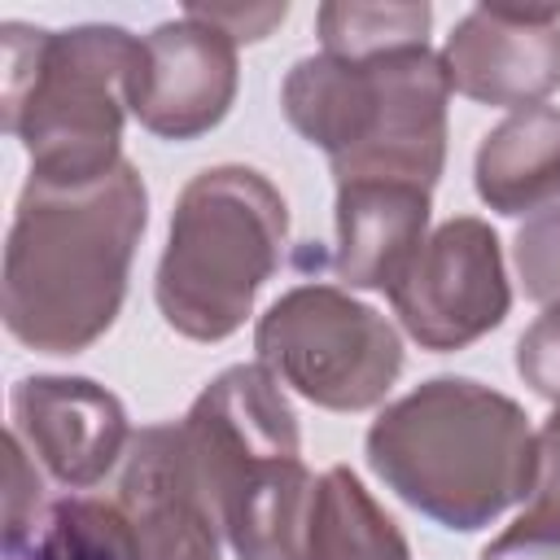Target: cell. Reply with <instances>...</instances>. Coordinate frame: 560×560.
Wrapping results in <instances>:
<instances>
[{
	"mask_svg": "<svg viewBox=\"0 0 560 560\" xmlns=\"http://www.w3.org/2000/svg\"><path fill=\"white\" fill-rule=\"evenodd\" d=\"M236 101V39L197 13L153 26L140 39V61L127 105L144 131L162 140H197L228 118Z\"/></svg>",
	"mask_w": 560,
	"mask_h": 560,
	"instance_id": "9c48e42d",
	"label": "cell"
},
{
	"mask_svg": "<svg viewBox=\"0 0 560 560\" xmlns=\"http://www.w3.org/2000/svg\"><path fill=\"white\" fill-rule=\"evenodd\" d=\"M394 315L424 350H464L503 324L512 306L499 236L486 219L459 214L424 236L411 267L389 289Z\"/></svg>",
	"mask_w": 560,
	"mask_h": 560,
	"instance_id": "ba28073f",
	"label": "cell"
},
{
	"mask_svg": "<svg viewBox=\"0 0 560 560\" xmlns=\"http://www.w3.org/2000/svg\"><path fill=\"white\" fill-rule=\"evenodd\" d=\"M481 560H560V494L538 486L529 508L481 547Z\"/></svg>",
	"mask_w": 560,
	"mask_h": 560,
	"instance_id": "ac0fdd59",
	"label": "cell"
},
{
	"mask_svg": "<svg viewBox=\"0 0 560 560\" xmlns=\"http://www.w3.org/2000/svg\"><path fill=\"white\" fill-rule=\"evenodd\" d=\"M446 101L451 79L433 48L372 61L302 57L280 88L289 127L328 153L337 184L398 179L429 192L446 162Z\"/></svg>",
	"mask_w": 560,
	"mask_h": 560,
	"instance_id": "5b68a950",
	"label": "cell"
},
{
	"mask_svg": "<svg viewBox=\"0 0 560 560\" xmlns=\"http://www.w3.org/2000/svg\"><path fill=\"white\" fill-rule=\"evenodd\" d=\"M306 560H411V547L363 481L346 464H332L315 481Z\"/></svg>",
	"mask_w": 560,
	"mask_h": 560,
	"instance_id": "9a60e30c",
	"label": "cell"
},
{
	"mask_svg": "<svg viewBox=\"0 0 560 560\" xmlns=\"http://www.w3.org/2000/svg\"><path fill=\"white\" fill-rule=\"evenodd\" d=\"M35 560H136V538L118 503L61 499L48 516Z\"/></svg>",
	"mask_w": 560,
	"mask_h": 560,
	"instance_id": "e0dca14e",
	"label": "cell"
},
{
	"mask_svg": "<svg viewBox=\"0 0 560 560\" xmlns=\"http://www.w3.org/2000/svg\"><path fill=\"white\" fill-rule=\"evenodd\" d=\"M516 271L534 302L560 306V206L534 214L516 232Z\"/></svg>",
	"mask_w": 560,
	"mask_h": 560,
	"instance_id": "d6986e66",
	"label": "cell"
},
{
	"mask_svg": "<svg viewBox=\"0 0 560 560\" xmlns=\"http://www.w3.org/2000/svg\"><path fill=\"white\" fill-rule=\"evenodd\" d=\"M4 512H9V551H18L22 534L31 529V516L39 512V477L31 472V459H26V446L18 433H9V499H4Z\"/></svg>",
	"mask_w": 560,
	"mask_h": 560,
	"instance_id": "44dd1931",
	"label": "cell"
},
{
	"mask_svg": "<svg viewBox=\"0 0 560 560\" xmlns=\"http://www.w3.org/2000/svg\"><path fill=\"white\" fill-rule=\"evenodd\" d=\"M319 44L328 57L341 61H372L407 48H429V22L433 9L420 4H350L332 0L319 4Z\"/></svg>",
	"mask_w": 560,
	"mask_h": 560,
	"instance_id": "2e32d148",
	"label": "cell"
},
{
	"mask_svg": "<svg viewBox=\"0 0 560 560\" xmlns=\"http://www.w3.org/2000/svg\"><path fill=\"white\" fill-rule=\"evenodd\" d=\"M118 508L131 525L136 560H219L223 529L179 424H149L131 438Z\"/></svg>",
	"mask_w": 560,
	"mask_h": 560,
	"instance_id": "8fae6325",
	"label": "cell"
},
{
	"mask_svg": "<svg viewBox=\"0 0 560 560\" xmlns=\"http://www.w3.org/2000/svg\"><path fill=\"white\" fill-rule=\"evenodd\" d=\"M442 66L451 92L525 109L560 88V4L516 9V4H477L446 35Z\"/></svg>",
	"mask_w": 560,
	"mask_h": 560,
	"instance_id": "30bf717a",
	"label": "cell"
},
{
	"mask_svg": "<svg viewBox=\"0 0 560 560\" xmlns=\"http://www.w3.org/2000/svg\"><path fill=\"white\" fill-rule=\"evenodd\" d=\"M289 236L280 188L254 166H210L192 175L171 210L153 298L162 319L188 341L232 337L258 289L276 276Z\"/></svg>",
	"mask_w": 560,
	"mask_h": 560,
	"instance_id": "8992f818",
	"label": "cell"
},
{
	"mask_svg": "<svg viewBox=\"0 0 560 560\" xmlns=\"http://www.w3.org/2000/svg\"><path fill=\"white\" fill-rule=\"evenodd\" d=\"M149 223V192L131 162L88 188L26 179L4 245L0 315L39 354H79L109 332Z\"/></svg>",
	"mask_w": 560,
	"mask_h": 560,
	"instance_id": "6da1fadb",
	"label": "cell"
},
{
	"mask_svg": "<svg viewBox=\"0 0 560 560\" xmlns=\"http://www.w3.org/2000/svg\"><path fill=\"white\" fill-rule=\"evenodd\" d=\"M429 232V188L398 179L337 184L332 271L346 289H394Z\"/></svg>",
	"mask_w": 560,
	"mask_h": 560,
	"instance_id": "4fadbf2b",
	"label": "cell"
},
{
	"mask_svg": "<svg viewBox=\"0 0 560 560\" xmlns=\"http://www.w3.org/2000/svg\"><path fill=\"white\" fill-rule=\"evenodd\" d=\"M188 13H197L201 22L228 31L236 44L241 39H262L276 22H284V4H258V9H206V4H188Z\"/></svg>",
	"mask_w": 560,
	"mask_h": 560,
	"instance_id": "7402d4cb",
	"label": "cell"
},
{
	"mask_svg": "<svg viewBox=\"0 0 560 560\" xmlns=\"http://www.w3.org/2000/svg\"><path fill=\"white\" fill-rule=\"evenodd\" d=\"M363 446L407 508L459 534L534 499L542 477V446L521 402L468 376L416 385L372 420Z\"/></svg>",
	"mask_w": 560,
	"mask_h": 560,
	"instance_id": "7a4b0ae2",
	"label": "cell"
},
{
	"mask_svg": "<svg viewBox=\"0 0 560 560\" xmlns=\"http://www.w3.org/2000/svg\"><path fill=\"white\" fill-rule=\"evenodd\" d=\"M516 372L542 398H560V306H547L516 341Z\"/></svg>",
	"mask_w": 560,
	"mask_h": 560,
	"instance_id": "ffe728a7",
	"label": "cell"
},
{
	"mask_svg": "<svg viewBox=\"0 0 560 560\" xmlns=\"http://www.w3.org/2000/svg\"><path fill=\"white\" fill-rule=\"evenodd\" d=\"M197 481L241 560H306L315 477L298 416L262 363L219 372L179 420Z\"/></svg>",
	"mask_w": 560,
	"mask_h": 560,
	"instance_id": "3957f363",
	"label": "cell"
},
{
	"mask_svg": "<svg viewBox=\"0 0 560 560\" xmlns=\"http://www.w3.org/2000/svg\"><path fill=\"white\" fill-rule=\"evenodd\" d=\"M258 363L324 411L376 407L402 372L398 328L337 284H298L254 328Z\"/></svg>",
	"mask_w": 560,
	"mask_h": 560,
	"instance_id": "52a82bcc",
	"label": "cell"
},
{
	"mask_svg": "<svg viewBox=\"0 0 560 560\" xmlns=\"http://www.w3.org/2000/svg\"><path fill=\"white\" fill-rule=\"evenodd\" d=\"M477 197L494 214H542L560 206V109L525 105L486 131L472 162Z\"/></svg>",
	"mask_w": 560,
	"mask_h": 560,
	"instance_id": "5bb4252c",
	"label": "cell"
},
{
	"mask_svg": "<svg viewBox=\"0 0 560 560\" xmlns=\"http://www.w3.org/2000/svg\"><path fill=\"white\" fill-rule=\"evenodd\" d=\"M4 131L22 140L31 179L48 188H88L122 166L127 88L140 61V35L83 22L39 31L4 22Z\"/></svg>",
	"mask_w": 560,
	"mask_h": 560,
	"instance_id": "277c9868",
	"label": "cell"
},
{
	"mask_svg": "<svg viewBox=\"0 0 560 560\" xmlns=\"http://www.w3.org/2000/svg\"><path fill=\"white\" fill-rule=\"evenodd\" d=\"M22 446L74 490L96 486L131 442L122 402L88 376H22L9 398Z\"/></svg>",
	"mask_w": 560,
	"mask_h": 560,
	"instance_id": "7c38bea8",
	"label": "cell"
},
{
	"mask_svg": "<svg viewBox=\"0 0 560 560\" xmlns=\"http://www.w3.org/2000/svg\"><path fill=\"white\" fill-rule=\"evenodd\" d=\"M538 446H542V477H538V486L560 494V398H556V407H551V416H547V424L538 433Z\"/></svg>",
	"mask_w": 560,
	"mask_h": 560,
	"instance_id": "603a6c76",
	"label": "cell"
}]
</instances>
